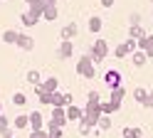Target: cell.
Returning <instances> with one entry per match:
<instances>
[{"mask_svg":"<svg viewBox=\"0 0 153 138\" xmlns=\"http://www.w3.org/2000/svg\"><path fill=\"white\" fill-rule=\"evenodd\" d=\"M146 106H148V108H153V94H148V99H146Z\"/></svg>","mask_w":153,"mask_h":138,"instance_id":"30","label":"cell"},{"mask_svg":"<svg viewBox=\"0 0 153 138\" xmlns=\"http://www.w3.org/2000/svg\"><path fill=\"white\" fill-rule=\"evenodd\" d=\"M42 15H45L47 20H54V17H57V7H54V5H50V7H45V13H42Z\"/></svg>","mask_w":153,"mask_h":138,"instance_id":"21","label":"cell"},{"mask_svg":"<svg viewBox=\"0 0 153 138\" xmlns=\"http://www.w3.org/2000/svg\"><path fill=\"white\" fill-rule=\"evenodd\" d=\"M104 57H106V42H104V39H99V42H94V47H91V59L101 62Z\"/></svg>","mask_w":153,"mask_h":138,"instance_id":"2","label":"cell"},{"mask_svg":"<svg viewBox=\"0 0 153 138\" xmlns=\"http://www.w3.org/2000/svg\"><path fill=\"white\" fill-rule=\"evenodd\" d=\"M37 20H40V15H35L32 10H30V13H25V15H22V22H25L27 27H32V25L37 22Z\"/></svg>","mask_w":153,"mask_h":138,"instance_id":"12","label":"cell"},{"mask_svg":"<svg viewBox=\"0 0 153 138\" xmlns=\"http://www.w3.org/2000/svg\"><path fill=\"white\" fill-rule=\"evenodd\" d=\"M69 54H72V45H69V39H64L62 47H59V57L64 59V57H69Z\"/></svg>","mask_w":153,"mask_h":138,"instance_id":"17","label":"cell"},{"mask_svg":"<svg viewBox=\"0 0 153 138\" xmlns=\"http://www.w3.org/2000/svg\"><path fill=\"white\" fill-rule=\"evenodd\" d=\"M89 30H91V32H99V30H101V20L99 17H91L89 20Z\"/></svg>","mask_w":153,"mask_h":138,"instance_id":"20","label":"cell"},{"mask_svg":"<svg viewBox=\"0 0 153 138\" xmlns=\"http://www.w3.org/2000/svg\"><path fill=\"white\" fill-rule=\"evenodd\" d=\"M27 3H32V0H27Z\"/></svg>","mask_w":153,"mask_h":138,"instance_id":"31","label":"cell"},{"mask_svg":"<svg viewBox=\"0 0 153 138\" xmlns=\"http://www.w3.org/2000/svg\"><path fill=\"white\" fill-rule=\"evenodd\" d=\"M74 35H76V25H74V22H69V25L62 30V37H64V39H69V37H74Z\"/></svg>","mask_w":153,"mask_h":138,"instance_id":"16","label":"cell"},{"mask_svg":"<svg viewBox=\"0 0 153 138\" xmlns=\"http://www.w3.org/2000/svg\"><path fill=\"white\" fill-rule=\"evenodd\" d=\"M121 104H116V101H109V104H99V108H101V114H114L119 108Z\"/></svg>","mask_w":153,"mask_h":138,"instance_id":"13","label":"cell"},{"mask_svg":"<svg viewBox=\"0 0 153 138\" xmlns=\"http://www.w3.org/2000/svg\"><path fill=\"white\" fill-rule=\"evenodd\" d=\"M7 126H10V121H7V116H3V114H0V133H3Z\"/></svg>","mask_w":153,"mask_h":138,"instance_id":"29","label":"cell"},{"mask_svg":"<svg viewBox=\"0 0 153 138\" xmlns=\"http://www.w3.org/2000/svg\"><path fill=\"white\" fill-rule=\"evenodd\" d=\"M3 39H5V42H17V32H13V30H10V32L3 35Z\"/></svg>","mask_w":153,"mask_h":138,"instance_id":"27","label":"cell"},{"mask_svg":"<svg viewBox=\"0 0 153 138\" xmlns=\"http://www.w3.org/2000/svg\"><path fill=\"white\" fill-rule=\"evenodd\" d=\"M104 82H106V84H109V86L114 89V86H119V84H121V74L116 72V69H111V72H106V76H104Z\"/></svg>","mask_w":153,"mask_h":138,"instance_id":"3","label":"cell"},{"mask_svg":"<svg viewBox=\"0 0 153 138\" xmlns=\"http://www.w3.org/2000/svg\"><path fill=\"white\" fill-rule=\"evenodd\" d=\"M30 138H50V133H47L45 128H40V131H32V133H30Z\"/></svg>","mask_w":153,"mask_h":138,"instance_id":"25","label":"cell"},{"mask_svg":"<svg viewBox=\"0 0 153 138\" xmlns=\"http://www.w3.org/2000/svg\"><path fill=\"white\" fill-rule=\"evenodd\" d=\"M143 62H146V52H136V54H133V64H136V67H141Z\"/></svg>","mask_w":153,"mask_h":138,"instance_id":"22","label":"cell"},{"mask_svg":"<svg viewBox=\"0 0 153 138\" xmlns=\"http://www.w3.org/2000/svg\"><path fill=\"white\" fill-rule=\"evenodd\" d=\"M133 96H136V101H141V104H146V99H148V94L143 91V89H136V94H133Z\"/></svg>","mask_w":153,"mask_h":138,"instance_id":"24","label":"cell"},{"mask_svg":"<svg viewBox=\"0 0 153 138\" xmlns=\"http://www.w3.org/2000/svg\"><path fill=\"white\" fill-rule=\"evenodd\" d=\"M30 128H32V131H40V128H42V116H40V111H32V114H30Z\"/></svg>","mask_w":153,"mask_h":138,"instance_id":"6","label":"cell"},{"mask_svg":"<svg viewBox=\"0 0 153 138\" xmlns=\"http://www.w3.org/2000/svg\"><path fill=\"white\" fill-rule=\"evenodd\" d=\"M45 131L50 133V138H62V126H59V123H54V121H50V126H47Z\"/></svg>","mask_w":153,"mask_h":138,"instance_id":"7","label":"cell"},{"mask_svg":"<svg viewBox=\"0 0 153 138\" xmlns=\"http://www.w3.org/2000/svg\"><path fill=\"white\" fill-rule=\"evenodd\" d=\"M121 99H123V89H121V84H119V86H114V89H111V101L121 104Z\"/></svg>","mask_w":153,"mask_h":138,"instance_id":"15","label":"cell"},{"mask_svg":"<svg viewBox=\"0 0 153 138\" xmlns=\"http://www.w3.org/2000/svg\"><path fill=\"white\" fill-rule=\"evenodd\" d=\"M123 136H126V138H141L143 133H141V128H126V131H123Z\"/></svg>","mask_w":153,"mask_h":138,"instance_id":"19","label":"cell"},{"mask_svg":"<svg viewBox=\"0 0 153 138\" xmlns=\"http://www.w3.org/2000/svg\"><path fill=\"white\" fill-rule=\"evenodd\" d=\"M20 49H32L35 47V39L30 37V35H17V42H15Z\"/></svg>","mask_w":153,"mask_h":138,"instance_id":"4","label":"cell"},{"mask_svg":"<svg viewBox=\"0 0 153 138\" xmlns=\"http://www.w3.org/2000/svg\"><path fill=\"white\" fill-rule=\"evenodd\" d=\"M0 108H3V104H0Z\"/></svg>","mask_w":153,"mask_h":138,"instance_id":"32","label":"cell"},{"mask_svg":"<svg viewBox=\"0 0 153 138\" xmlns=\"http://www.w3.org/2000/svg\"><path fill=\"white\" fill-rule=\"evenodd\" d=\"M82 108H76V106H69V111H67V121H76V118H82Z\"/></svg>","mask_w":153,"mask_h":138,"instance_id":"11","label":"cell"},{"mask_svg":"<svg viewBox=\"0 0 153 138\" xmlns=\"http://www.w3.org/2000/svg\"><path fill=\"white\" fill-rule=\"evenodd\" d=\"M52 121L59 123V126H64V121H67V111H64L62 106H54V108H52Z\"/></svg>","mask_w":153,"mask_h":138,"instance_id":"5","label":"cell"},{"mask_svg":"<svg viewBox=\"0 0 153 138\" xmlns=\"http://www.w3.org/2000/svg\"><path fill=\"white\" fill-rule=\"evenodd\" d=\"M141 49H146V57L153 54V37H141Z\"/></svg>","mask_w":153,"mask_h":138,"instance_id":"10","label":"cell"},{"mask_svg":"<svg viewBox=\"0 0 153 138\" xmlns=\"http://www.w3.org/2000/svg\"><path fill=\"white\" fill-rule=\"evenodd\" d=\"M27 82H30V84H40V72H37V69H30V72H27Z\"/></svg>","mask_w":153,"mask_h":138,"instance_id":"18","label":"cell"},{"mask_svg":"<svg viewBox=\"0 0 153 138\" xmlns=\"http://www.w3.org/2000/svg\"><path fill=\"white\" fill-rule=\"evenodd\" d=\"M97 123H99V128H109V126H111L109 116H99V121H97Z\"/></svg>","mask_w":153,"mask_h":138,"instance_id":"28","label":"cell"},{"mask_svg":"<svg viewBox=\"0 0 153 138\" xmlns=\"http://www.w3.org/2000/svg\"><path fill=\"white\" fill-rule=\"evenodd\" d=\"M133 47H136V42H133V39H128V42H123L121 47H116V57H126V54L131 52Z\"/></svg>","mask_w":153,"mask_h":138,"instance_id":"8","label":"cell"},{"mask_svg":"<svg viewBox=\"0 0 153 138\" xmlns=\"http://www.w3.org/2000/svg\"><path fill=\"white\" fill-rule=\"evenodd\" d=\"M76 69H79V74H82V76H94V64H91V59H89V57H82V59H79V64H76Z\"/></svg>","mask_w":153,"mask_h":138,"instance_id":"1","label":"cell"},{"mask_svg":"<svg viewBox=\"0 0 153 138\" xmlns=\"http://www.w3.org/2000/svg\"><path fill=\"white\" fill-rule=\"evenodd\" d=\"M15 128H30V116H17L15 118Z\"/></svg>","mask_w":153,"mask_h":138,"instance_id":"14","label":"cell"},{"mask_svg":"<svg viewBox=\"0 0 153 138\" xmlns=\"http://www.w3.org/2000/svg\"><path fill=\"white\" fill-rule=\"evenodd\" d=\"M37 86H40L42 91H50V94H52V91H57V79L52 76V79H47V82H42V84H37Z\"/></svg>","mask_w":153,"mask_h":138,"instance_id":"9","label":"cell"},{"mask_svg":"<svg viewBox=\"0 0 153 138\" xmlns=\"http://www.w3.org/2000/svg\"><path fill=\"white\" fill-rule=\"evenodd\" d=\"M13 101H15L17 106H25V101H27V96H25V94H15V96H13Z\"/></svg>","mask_w":153,"mask_h":138,"instance_id":"26","label":"cell"},{"mask_svg":"<svg viewBox=\"0 0 153 138\" xmlns=\"http://www.w3.org/2000/svg\"><path fill=\"white\" fill-rule=\"evenodd\" d=\"M136 37L141 39V37H146V35H143V30H141L138 25H133V27H131V39H136Z\"/></svg>","mask_w":153,"mask_h":138,"instance_id":"23","label":"cell"}]
</instances>
